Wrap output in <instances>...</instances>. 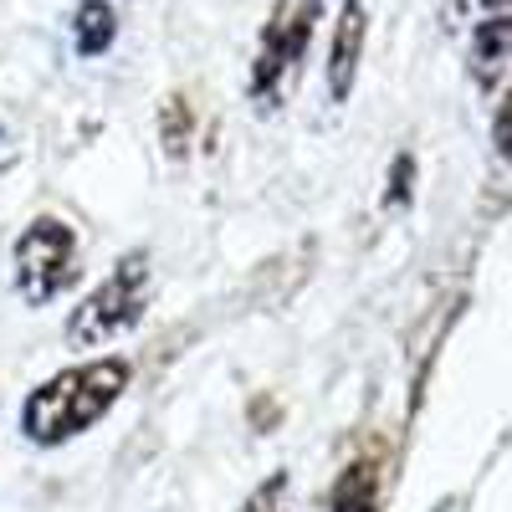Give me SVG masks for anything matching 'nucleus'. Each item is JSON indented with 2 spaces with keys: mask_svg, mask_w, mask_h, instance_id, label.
Listing matches in <instances>:
<instances>
[{
  "mask_svg": "<svg viewBox=\"0 0 512 512\" xmlns=\"http://www.w3.org/2000/svg\"><path fill=\"white\" fill-rule=\"evenodd\" d=\"M328 0H272V11L256 31V52H251V72H246V93L256 108H277L287 82H297L308 62V47L318 36Z\"/></svg>",
  "mask_w": 512,
  "mask_h": 512,
  "instance_id": "7ed1b4c3",
  "label": "nucleus"
},
{
  "mask_svg": "<svg viewBox=\"0 0 512 512\" xmlns=\"http://www.w3.org/2000/svg\"><path fill=\"white\" fill-rule=\"evenodd\" d=\"M190 144H195V108H190L185 93H169L159 103V149L169 159H185Z\"/></svg>",
  "mask_w": 512,
  "mask_h": 512,
  "instance_id": "1a4fd4ad",
  "label": "nucleus"
},
{
  "mask_svg": "<svg viewBox=\"0 0 512 512\" xmlns=\"http://www.w3.org/2000/svg\"><path fill=\"white\" fill-rule=\"evenodd\" d=\"M492 144H497L502 159H512V82H507V98H502V108L492 118Z\"/></svg>",
  "mask_w": 512,
  "mask_h": 512,
  "instance_id": "9b49d317",
  "label": "nucleus"
},
{
  "mask_svg": "<svg viewBox=\"0 0 512 512\" xmlns=\"http://www.w3.org/2000/svg\"><path fill=\"white\" fill-rule=\"evenodd\" d=\"M364 47H369V11H364V0H344L338 21H333V41H328V67H323L328 103H349L354 82H359Z\"/></svg>",
  "mask_w": 512,
  "mask_h": 512,
  "instance_id": "39448f33",
  "label": "nucleus"
},
{
  "mask_svg": "<svg viewBox=\"0 0 512 512\" xmlns=\"http://www.w3.org/2000/svg\"><path fill=\"white\" fill-rule=\"evenodd\" d=\"M507 62H512V0H482L472 26V77L492 88Z\"/></svg>",
  "mask_w": 512,
  "mask_h": 512,
  "instance_id": "423d86ee",
  "label": "nucleus"
},
{
  "mask_svg": "<svg viewBox=\"0 0 512 512\" xmlns=\"http://www.w3.org/2000/svg\"><path fill=\"white\" fill-rule=\"evenodd\" d=\"M241 512H287V472H272L262 487L241 502Z\"/></svg>",
  "mask_w": 512,
  "mask_h": 512,
  "instance_id": "9d476101",
  "label": "nucleus"
},
{
  "mask_svg": "<svg viewBox=\"0 0 512 512\" xmlns=\"http://www.w3.org/2000/svg\"><path fill=\"white\" fill-rule=\"evenodd\" d=\"M113 41H118L113 0H77V6H72V52L82 62H93V57L113 52Z\"/></svg>",
  "mask_w": 512,
  "mask_h": 512,
  "instance_id": "0eeeda50",
  "label": "nucleus"
},
{
  "mask_svg": "<svg viewBox=\"0 0 512 512\" xmlns=\"http://www.w3.org/2000/svg\"><path fill=\"white\" fill-rule=\"evenodd\" d=\"M328 512H379V461L354 456L328 492Z\"/></svg>",
  "mask_w": 512,
  "mask_h": 512,
  "instance_id": "6e6552de",
  "label": "nucleus"
},
{
  "mask_svg": "<svg viewBox=\"0 0 512 512\" xmlns=\"http://www.w3.org/2000/svg\"><path fill=\"white\" fill-rule=\"evenodd\" d=\"M11 282L26 308H47L77 282V231L62 216H31L11 246Z\"/></svg>",
  "mask_w": 512,
  "mask_h": 512,
  "instance_id": "20e7f679",
  "label": "nucleus"
},
{
  "mask_svg": "<svg viewBox=\"0 0 512 512\" xmlns=\"http://www.w3.org/2000/svg\"><path fill=\"white\" fill-rule=\"evenodd\" d=\"M149 297H154V267H149V251H128L108 267V277L82 297V303L67 313V344L72 349H103L113 338L134 333L149 313Z\"/></svg>",
  "mask_w": 512,
  "mask_h": 512,
  "instance_id": "f03ea898",
  "label": "nucleus"
},
{
  "mask_svg": "<svg viewBox=\"0 0 512 512\" xmlns=\"http://www.w3.org/2000/svg\"><path fill=\"white\" fill-rule=\"evenodd\" d=\"M128 384H134V364L123 354H98V359L67 364L21 400V436L41 451H57L77 436H88L123 400Z\"/></svg>",
  "mask_w": 512,
  "mask_h": 512,
  "instance_id": "f257e3e1",
  "label": "nucleus"
}]
</instances>
